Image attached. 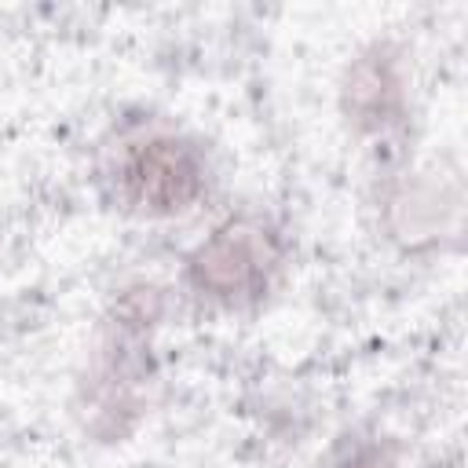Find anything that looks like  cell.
<instances>
[{
    "instance_id": "cell-2",
    "label": "cell",
    "mask_w": 468,
    "mask_h": 468,
    "mask_svg": "<svg viewBox=\"0 0 468 468\" xmlns=\"http://www.w3.org/2000/svg\"><path fill=\"white\" fill-rule=\"evenodd\" d=\"M110 201L139 219H176L208 194V157L176 128H135L106 154Z\"/></svg>"
},
{
    "instance_id": "cell-3",
    "label": "cell",
    "mask_w": 468,
    "mask_h": 468,
    "mask_svg": "<svg viewBox=\"0 0 468 468\" xmlns=\"http://www.w3.org/2000/svg\"><path fill=\"white\" fill-rule=\"evenodd\" d=\"M285 267V238L260 212H234L219 219L186 256V289L227 311L256 307Z\"/></svg>"
},
{
    "instance_id": "cell-1",
    "label": "cell",
    "mask_w": 468,
    "mask_h": 468,
    "mask_svg": "<svg viewBox=\"0 0 468 468\" xmlns=\"http://www.w3.org/2000/svg\"><path fill=\"white\" fill-rule=\"evenodd\" d=\"M161 318L165 292L150 282L121 289L106 307L80 380V420L99 442H124L146 413L157 380L154 336Z\"/></svg>"
},
{
    "instance_id": "cell-4",
    "label": "cell",
    "mask_w": 468,
    "mask_h": 468,
    "mask_svg": "<svg viewBox=\"0 0 468 468\" xmlns=\"http://www.w3.org/2000/svg\"><path fill=\"white\" fill-rule=\"evenodd\" d=\"M340 110L358 135H388L402 128L410 110L406 66L388 40L362 48L347 62L340 80Z\"/></svg>"
},
{
    "instance_id": "cell-5",
    "label": "cell",
    "mask_w": 468,
    "mask_h": 468,
    "mask_svg": "<svg viewBox=\"0 0 468 468\" xmlns=\"http://www.w3.org/2000/svg\"><path fill=\"white\" fill-rule=\"evenodd\" d=\"M333 468H402L395 450L380 439H347L333 461Z\"/></svg>"
}]
</instances>
